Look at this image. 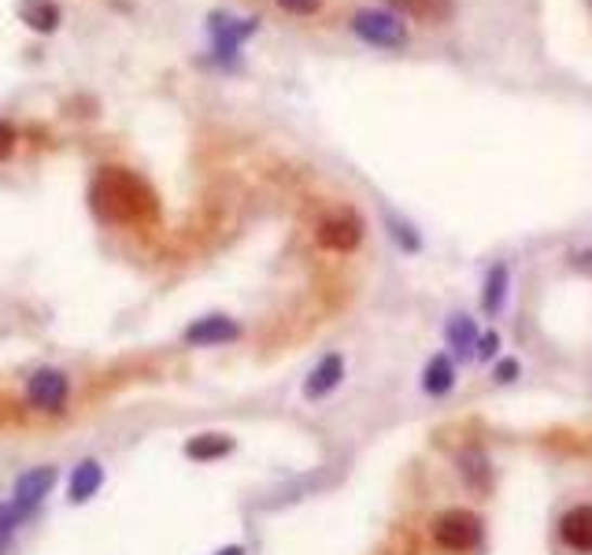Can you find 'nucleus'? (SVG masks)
Masks as SVG:
<instances>
[{
  "instance_id": "obj_1",
  "label": "nucleus",
  "mask_w": 592,
  "mask_h": 555,
  "mask_svg": "<svg viewBox=\"0 0 592 555\" xmlns=\"http://www.w3.org/2000/svg\"><path fill=\"white\" fill-rule=\"evenodd\" d=\"M89 201H93V211L115 227H141V222H152L159 215L156 193L149 190L145 178L123 171V167H101L93 178V190H89Z\"/></svg>"
},
{
  "instance_id": "obj_16",
  "label": "nucleus",
  "mask_w": 592,
  "mask_h": 555,
  "mask_svg": "<svg viewBox=\"0 0 592 555\" xmlns=\"http://www.w3.org/2000/svg\"><path fill=\"white\" fill-rule=\"evenodd\" d=\"M445 337H448V348H452L455 356H471L474 348H478L481 334H478V326H474L471 315H452V319H448Z\"/></svg>"
},
{
  "instance_id": "obj_17",
  "label": "nucleus",
  "mask_w": 592,
  "mask_h": 555,
  "mask_svg": "<svg viewBox=\"0 0 592 555\" xmlns=\"http://www.w3.org/2000/svg\"><path fill=\"white\" fill-rule=\"evenodd\" d=\"M230 449L233 441L227 434H201L185 444V455H190V460H215V455H227Z\"/></svg>"
},
{
  "instance_id": "obj_3",
  "label": "nucleus",
  "mask_w": 592,
  "mask_h": 555,
  "mask_svg": "<svg viewBox=\"0 0 592 555\" xmlns=\"http://www.w3.org/2000/svg\"><path fill=\"white\" fill-rule=\"evenodd\" d=\"M434 541L441 544L445 552H471L481 544V518L463 512V507H452V512L434 518Z\"/></svg>"
},
{
  "instance_id": "obj_6",
  "label": "nucleus",
  "mask_w": 592,
  "mask_h": 555,
  "mask_svg": "<svg viewBox=\"0 0 592 555\" xmlns=\"http://www.w3.org/2000/svg\"><path fill=\"white\" fill-rule=\"evenodd\" d=\"M241 337V326L233 319L227 315H208V319H196L190 330H185V341L190 345H204V348H211V345H230V341H237Z\"/></svg>"
},
{
  "instance_id": "obj_15",
  "label": "nucleus",
  "mask_w": 592,
  "mask_h": 555,
  "mask_svg": "<svg viewBox=\"0 0 592 555\" xmlns=\"http://www.w3.org/2000/svg\"><path fill=\"white\" fill-rule=\"evenodd\" d=\"M452 385H455V363L448 360L445 352H437L423 371V389L429 392V397H445Z\"/></svg>"
},
{
  "instance_id": "obj_22",
  "label": "nucleus",
  "mask_w": 592,
  "mask_h": 555,
  "mask_svg": "<svg viewBox=\"0 0 592 555\" xmlns=\"http://www.w3.org/2000/svg\"><path fill=\"white\" fill-rule=\"evenodd\" d=\"M497 378L500 382H515L518 378V363L515 360H500L497 363Z\"/></svg>"
},
{
  "instance_id": "obj_4",
  "label": "nucleus",
  "mask_w": 592,
  "mask_h": 555,
  "mask_svg": "<svg viewBox=\"0 0 592 555\" xmlns=\"http://www.w3.org/2000/svg\"><path fill=\"white\" fill-rule=\"evenodd\" d=\"M360 237H363L360 219L348 211L330 215V219H322V227H319V241L326 248H334V253H352V248L360 245Z\"/></svg>"
},
{
  "instance_id": "obj_14",
  "label": "nucleus",
  "mask_w": 592,
  "mask_h": 555,
  "mask_svg": "<svg viewBox=\"0 0 592 555\" xmlns=\"http://www.w3.org/2000/svg\"><path fill=\"white\" fill-rule=\"evenodd\" d=\"M101 481H104L101 463H96V460L78 463L75 474H70V500H75V504H86L89 496H96V489H101Z\"/></svg>"
},
{
  "instance_id": "obj_21",
  "label": "nucleus",
  "mask_w": 592,
  "mask_h": 555,
  "mask_svg": "<svg viewBox=\"0 0 592 555\" xmlns=\"http://www.w3.org/2000/svg\"><path fill=\"white\" fill-rule=\"evenodd\" d=\"M12 149H15V130L8 127V122H0V159H4Z\"/></svg>"
},
{
  "instance_id": "obj_23",
  "label": "nucleus",
  "mask_w": 592,
  "mask_h": 555,
  "mask_svg": "<svg viewBox=\"0 0 592 555\" xmlns=\"http://www.w3.org/2000/svg\"><path fill=\"white\" fill-rule=\"evenodd\" d=\"M219 555H245V548H237V544H233V548H222Z\"/></svg>"
},
{
  "instance_id": "obj_20",
  "label": "nucleus",
  "mask_w": 592,
  "mask_h": 555,
  "mask_svg": "<svg viewBox=\"0 0 592 555\" xmlns=\"http://www.w3.org/2000/svg\"><path fill=\"white\" fill-rule=\"evenodd\" d=\"M389 227H392V237H397L400 245L408 248V253H415V248H419V237L411 234V227H400V222H389Z\"/></svg>"
},
{
  "instance_id": "obj_13",
  "label": "nucleus",
  "mask_w": 592,
  "mask_h": 555,
  "mask_svg": "<svg viewBox=\"0 0 592 555\" xmlns=\"http://www.w3.org/2000/svg\"><path fill=\"white\" fill-rule=\"evenodd\" d=\"M507 285H511V274H507V263H497L492 271L486 274V293H481V311L486 315H500L507 304Z\"/></svg>"
},
{
  "instance_id": "obj_10",
  "label": "nucleus",
  "mask_w": 592,
  "mask_h": 555,
  "mask_svg": "<svg viewBox=\"0 0 592 555\" xmlns=\"http://www.w3.org/2000/svg\"><path fill=\"white\" fill-rule=\"evenodd\" d=\"M340 378H345V360H340V356H326V360L308 374V382H304V397L308 400L326 397V392L337 389Z\"/></svg>"
},
{
  "instance_id": "obj_5",
  "label": "nucleus",
  "mask_w": 592,
  "mask_h": 555,
  "mask_svg": "<svg viewBox=\"0 0 592 555\" xmlns=\"http://www.w3.org/2000/svg\"><path fill=\"white\" fill-rule=\"evenodd\" d=\"M26 397H30V404L41 411H60L67 400V378L60 371H38L30 382H26Z\"/></svg>"
},
{
  "instance_id": "obj_11",
  "label": "nucleus",
  "mask_w": 592,
  "mask_h": 555,
  "mask_svg": "<svg viewBox=\"0 0 592 555\" xmlns=\"http://www.w3.org/2000/svg\"><path fill=\"white\" fill-rule=\"evenodd\" d=\"M460 478H463V486L474 492V496H489V489H492V467H489V460L478 449L460 455Z\"/></svg>"
},
{
  "instance_id": "obj_18",
  "label": "nucleus",
  "mask_w": 592,
  "mask_h": 555,
  "mask_svg": "<svg viewBox=\"0 0 592 555\" xmlns=\"http://www.w3.org/2000/svg\"><path fill=\"white\" fill-rule=\"evenodd\" d=\"M278 8L289 15H316L322 8V0H278Z\"/></svg>"
},
{
  "instance_id": "obj_2",
  "label": "nucleus",
  "mask_w": 592,
  "mask_h": 555,
  "mask_svg": "<svg viewBox=\"0 0 592 555\" xmlns=\"http://www.w3.org/2000/svg\"><path fill=\"white\" fill-rule=\"evenodd\" d=\"M352 30L356 38H363L366 44H378V49H403V44H408V26H403V20L392 12H382V8L356 12Z\"/></svg>"
},
{
  "instance_id": "obj_19",
  "label": "nucleus",
  "mask_w": 592,
  "mask_h": 555,
  "mask_svg": "<svg viewBox=\"0 0 592 555\" xmlns=\"http://www.w3.org/2000/svg\"><path fill=\"white\" fill-rule=\"evenodd\" d=\"M497 348H500V334L492 330V334L478 337V348H474V356H478V360H492V356H497Z\"/></svg>"
},
{
  "instance_id": "obj_12",
  "label": "nucleus",
  "mask_w": 592,
  "mask_h": 555,
  "mask_svg": "<svg viewBox=\"0 0 592 555\" xmlns=\"http://www.w3.org/2000/svg\"><path fill=\"white\" fill-rule=\"evenodd\" d=\"M20 20L30 26V30L52 34L60 26V8L52 0H20Z\"/></svg>"
},
{
  "instance_id": "obj_7",
  "label": "nucleus",
  "mask_w": 592,
  "mask_h": 555,
  "mask_svg": "<svg viewBox=\"0 0 592 555\" xmlns=\"http://www.w3.org/2000/svg\"><path fill=\"white\" fill-rule=\"evenodd\" d=\"M52 481H56V470H52V467H41V470L23 474L20 486H15V500H12V507L26 518V515L34 512V507L41 504L44 496H49Z\"/></svg>"
},
{
  "instance_id": "obj_9",
  "label": "nucleus",
  "mask_w": 592,
  "mask_h": 555,
  "mask_svg": "<svg viewBox=\"0 0 592 555\" xmlns=\"http://www.w3.org/2000/svg\"><path fill=\"white\" fill-rule=\"evenodd\" d=\"M256 30V20H230V15H211V38H215V52L230 56L237 52V44Z\"/></svg>"
},
{
  "instance_id": "obj_8",
  "label": "nucleus",
  "mask_w": 592,
  "mask_h": 555,
  "mask_svg": "<svg viewBox=\"0 0 592 555\" xmlns=\"http://www.w3.org/2000/svg\"><path fill=\"white\" fill-rule=\"evenodd\" d=\"M559 537L574 552H592V504L570 507V512L559 518Z\"/></svg>"
}]
</instances>
